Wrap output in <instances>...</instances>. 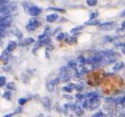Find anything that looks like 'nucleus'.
<instances>
[{
	"mask_svg": "<svg viewBox=\"0 0 125 117\" xmlns=\"http://www.w3.org/2000/svg\"><path fill=\"white\" fill-rule=\"evenodd\" d=\"M102 90L107 94H113L119 91L123 87V80L115 76H108L101 81Z\"/></svg>",
	"mask_w": 125,
	"mask_h": 117,
	"instance_id": "nucleus-1",
	"label": "nucleus"
},
{
	"mask_svg": "<svg viewBox=\"0 0 125 117\" xmlns=\"http://www.w3.org/2000/svg\"><path fill=\"white\" fill-rule=\"evenodd\" d=\"M105 78V74L103 71H95L91 73L88 78H87V81L88 83L92 86H96L101 83V81L103 80V78Z\"/></svg>",
	"mask_w": 125,
	"mask_h": 117,
	"instance_id": "nucleus-2",
	"label": "nucleus"
},
{
	"mask_svg": "<svg viewBox=\"0 0 125 117\" xmlns=\"http://www.w3.org/2000/svg\"><path fill=\"white\" fill-rule=\"evenodd\" d=\"M39 25H40V21H39V19L38 18H31L30 20H29V22H28V24L26 25V30L27 31H34V30H36L38 27H39Z\"/></svg>",
	"mask_w": 125,
	"mask_h": 117,
	"instance_id": "nucleus-3",
	"label": "nucleus"
},
{
	"mask_svg": "<svg viewBox=\"0 0 125 117\" xmlns=\"http://www.w3.org/2000/svg\"><path fill=\"white\" fill-rule=\"evenodd\" d=\"M41 13H42V10L37 6H31L28 9V14L33 16V17H38Z\"/></svg>",
	"mask_w": 125,
	"mask_h": 117,
	"instance_id": "nucleus-4",
	"label": "nucleus"
},
{
	"mask_svg": "<svg viewBox=\"0 0 125 117\" xmlns=\"http://www.w3.org/2000/svg\"><path fill=\"white\" fill-rule=\"evenodd\" d=\"M115 26V23L113 22V21H110V22H105V23H102V24H98V27L100 29H113L114 27Z\"/></svg>",
	"mask_w": 125,
	"mask_h": 117,
	"instance_id": "nucleus-5",
	"label": "nucleus"
},
{
	"mask_svg": "<svg viewBox=\"0 0 125 117\" xmlns=\"http://www.w3.org/2000/svg\"><path fill=\"white\" fill-rule=\"evenodd\" d=\"M16 46H17V44H16V42H14V41H11L9 44H8V46H7V51L8 52H11V51H13V50H15V49L16 48Z\"/></svg>",
	"mask_w": 125,
	"mask_h": 117,
	"instance_id": "nucleus-6",
	"label": "nucleus"
},
{
	"mask_svg": "<svg viewBox=\"0 0 125 117\" xmlns=\"http://www.w3.org/2000/svg\"><path fill=\"white\" fill-rule=\"evenodd\" d=\"M41 102H42V104L44 107H46V108H50V106H51V102H50V100H49L47 97L42 98Z\"/></svg>",
	"mask_w": 125,
	"mask_h": 117,
	"instance_id": "nucleus-7",
	"label": "nucleus"
},
{
	"mask_svg": "<svg viewBox=\"0 0 125 117\" xmlns=\"http://www.w3.org/2000/svg\"><path fill=\"white\" fill-rule=\"evenodd\" d=\"M57 18H58V15L57 14H51V15H48L46 17V20L48 22H53Z\"/></svg>",
	"mask_w": 125,
	"mask_h": 117,
	"instance_id": "nucleus-8",
	"label": "nucleus"
},
{
	"mask_svg": "<svg viewBox=\"0 0 125 117\" xmlns=\"http://www.w3.org/2000/svg\"><path fill=\"white\" fill-rule=\"evenodd\" d=\"M10 12V9H9V5H2L0 6V14H6V13H9Z\"/></svg>",
	"mask_w": 125,
	"mask_h": 117,
	"instance_id": "nucleus-9",
	"label": "nucleus"
},
{
	"mask_svg": "<svg viewBox=\"0 0 125 117\" xmlns=\"http://www.w3.org/2000/svg\"><path fill=\"white\" fill-rule=\"evenodd\" d=\"M35 41H34V39L33 38H27V39H25L23 42H21V46H28V45H30V44H33Z\"/></svg>",
	"mask_w": 125,
	"mask_h": 117,
	"instance_id": "nucleus-10",
	"label": "nucleus"
},
{
	"mask_svg": "<svg viewBox=\"0 0 125 117\" xmlns=\"http://www.w3.org/2000/svg\"><path fill=\"white\" fill-rule=\"evenodd\" d=\"M99 24V20L97 19H90L89 22H87V25H93V26H95V25H98Z\"/></svg>",
	"mask_w": 125,
	"mask_h": 117,
	"instance_id": "nucleus-11",
	"label": "nucleus"
},
{
	"mask_svg": "<svg viewBox=\"0 0 125 117\" xmlns=\"http://www.w3.org/2000/svg\"><path fill=\"white\" fill-rule=\"evenodd\" d=\"M11 97H12V94H11V92H10V90H8V91H6L4 94H3V98L4 99H6V100H11Z\"/></svg>",
	"mask_w": 125,
	"mask_h": 117,
	"instance_id": "nucleus-12",
	"label": "nucleus"
},
{
	"mask_svg": "<svg viewBox=\"0 0 125 117\" xmlns=\"http://www.w3.org/2000/svg\"><path fill=\"white\" fill-rule=\"evenodd\" d=\"M49 11H54V12H59V13H65V11L63 9H58V8H55V7H50L48 8Z\"/></svg>",
	"mask_w": 125,
	"mask_h": 117,
	"instance_id": "nucleus-13",
	"label": "nucleus"
},
{
	"mask_svg": "<svg viewBox=\"0 0 125 117\" xmlns=\"http://www.w3.org/2000/svg\"><path fill=\"white\" fill-rule=\"evenodd\" d=\"M123 63H116L115 65V67H114V71H119L120 69H122L123 68Z\"/></svg>",
	"mask_w": 125,
	"mask_h": 117,
	"instance_id": "nucleus-14",
	"label": "nucleus"
},
{
	"mask_svg": "<svg viewBox=\"0 0 125 117\" xmlns=\"http://www.w3.org/2000/svg\"><path fill=\"white\" fill-rule=\"evenodd\" d=\"M7 88H8V90H15L16 85L14 82H9V83H7Z\"/></svg>",
	"mask_w": 125,
	"mask_h": 117,
	"instance_id": "nucleus-15",
	"label": "nucleus"
},
{
	"mask_svg": "<svg viewBox=\"0 0 125 117\" xmlns=\"http://www.w3.org/2000/svg\"><path fill=\"white\" fill-rule=\"evenodd\" d=\"M87 4L89 6H95L97 5V0H87Z\"/></svg>",
	"mask_w": 125,
	"mask_h": 117,
	"instance_id": "nucleus-16",
	"label": "nucleus"
},
{
	"mask_svg": "<svg viewBox=\"0 0 125 117\" xmlns=\"http://www.w3.org/2000/svg\"><path fill=\"white\" fill-rule=\"evenodd\" d=\"M84 28V26L83 25H80V26H77V27H74L73 29H71V33H75V32H77V31H79V30H82Z\"/></svg>",
	"mask_w": 125,
	"mask_h": 117,
	"instance_id": "nucleus-17",
	"label": "nucleus"
},
{
	"mask_svg": "<svg viewBox=\"0 0 125 117\" xmlns=\"http://www.w3.org/2000/svg\"><path fill=\"white\" fill-rule=\"evenodd\" d=\"M124 103H125V97L118 98L117 100H115V104H124Z\"/></svg>",
	"mask_w": 125,
	"mask_h": 117,
	"instance_id": "nucleus-18",
	"label": "nucleus"
},
{
	"mask_svg": "<svg viewBox=\"0 0 125 117\" xmlns=\"http://www.w3.org/2000/svg\"><path fill=\"white\" fill-rule=\"evenodd\" d=\"M47 89H48V91H50V92H52L53 90H54V84H52L51 82H49V83H47Z\"/></svg>",
	"mask_w": 125,
	"mask_h": 117,
	"instance_id": "nucleus-19",
	"label": "nucleus"
},
{
	"mask_svg": "<svg viewBox=\"0 0 125 117\" xmlns=\"http://www.w3.org/2000/svg\"><path fill=\"white\" fill-rule=\"evenodd\" d=\"M6 84V78L5 77H0V87L4 86Z\"/></svg>",
	"mask_w": 125,
	"mask_h": 117,
	"instance_id": "nucleus-20",
	"label": "nucleus"
},
{
	"mask_svg": "<svg viewBox=\"0 0 125 117\" xmlns=\"http://www.w3.org/2000/svg\"><path fill=\"white\" fill-rule=\"evenodd\" d=\"M64 38H65V34L60 33L58 35V37H57V40H58V41H61V40H63Z\"/></svg>",
	"mask_w": 125,
	"mask_h": 117,
	"instance_id": "nucleus-21",
	"label": "nucleus"
},
{
	"mask_svg": "<svg viewBox=\"0 0 125 117\" xmlns=\"http://www.w3.org/2000/svg\"><path fill=\"white\" fill-rule=\"evenodd\" d=\"M26 102H27V99H25V98H21V99L18 100V104H19L20 105H23Z\"/></svg>",
	"mask_w": 125,
	"mask_h": 117,
	"instance_id": "nucleus-22",
	"label": "nucleus"
},
{
	"mask_svg": "<svg viewBox=\"0 0 125 117\" xmlns=\"http://www.w3.org/2000/svg\"><path fill=\"white\" fill-rule=\"evenodd\" d=\"M67 66L70 68H75L76 67V62H74V61H70V62H68Z\"/></svg>",
	"mask_w": 125,
	"mask_h": 117,
	"instance_id": "nucleus-23",
	"label": "nucleus"
},
{
	"mask_svg": "<svg viewBox=\"0 0 125 117\" xmlns=\"http://www.w3.org/2000/svg\"><path fill=\"white\" fill-rule=\"evenodd\" d=\"M72 87H73V85H71V84H70L69 86L67 85V86H65V87H63L62 89H63L64 91H67V92L69 91V92H70V91H71V88H72Z\"/></svg>",
	"mask_w": 125,
	"mask_h": 117,
	"instance_id": "nucleus-24",
	"label": "nucleus"
},
{
	"mask_svg": "<svg viewBox=\"0 0 125 117\" xmlns=\"http://www.w3.org/2000/svg\"><path fill=\"white\" fill-rule=\"evenodd\" d=\"M9 2H10V0H0V6L7 5V4H9Z\"/></svg>",
	"mask_w": 125,
	"mask_h": 117,
	"instance_id": "nucleus-25",
	"label": "nucleus"
},
{
	"mask_svg": "<svg viewBox=\"0 0 125 117\" xmlns=\"http://www.w3.org/2000/svg\"><path fill=\"white\" fill-rule=\"evenodd\" d=\"M97 17V13H94V14H91V16H90V19H93L94 17Z\"/></svg>",
	"mask_w": 125,
	"mask_h": 117,
	"instance_id": "nucleus-26",
	"label": "nucleus"
},
{
	"mask_svg": "<svg viewBox=\"0 0 125 117\" xmlns=\"http://www.w3.org/2000/svg\"><path fill=\"white\" fill-rule=\"evenodd\" d=\"M120 17H125V10L121 13V14H120Z\"/></svg>",
	"mask_w": 125,
	"mask_h": 117,
	"instance_id": "nucleus-27",
	"label": "nucleus"
},
{
	"mask_svg": "<svg viewBox=\"0 0 125 117\" xmlns=\"http://www.w3.org/2000/svg\"><path fill=\"white\" fill-rule=\"evenodd\" d=\"M121 28H125V20L122 22V24H121Z\"/></svg>",
	"mask_w": 125,
	"mask_h": 117,
	"instance_id": "nucleus-28",
	"label": "nucleus"
}]
</instances>
